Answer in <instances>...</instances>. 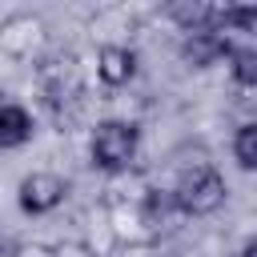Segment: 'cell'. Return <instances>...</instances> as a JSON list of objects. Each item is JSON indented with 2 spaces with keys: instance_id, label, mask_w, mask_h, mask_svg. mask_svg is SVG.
Listing matches in <instances>:
<instances>
[{
  "instance_id": "9c48e42d",
  "label": "cell",
  "mask_w": 257,
  "mask_h": 257,
  "mask_svg": "<svg viewBox=\"0 0 257 257\" xmlns=\"http://www.w3.org/2000/svg\"><path fill=\"white\" fill-rule=\"evenodd\" d=\"M233 157L241 169H257V120L241 124L237 137H233Z\"/></svg>"
},
{
  "instance_id": "3957f363",
  "label": "cell",
  "mask_w": 257,
  "mask_h": 257,
  "mask_svg": "<svg viewBox=\"0 0 257 257\" xmlns=\"http://www.w3.org/2000/svg\"><path fill=\"white\" fill-rule=\"evenodd\" d=\"M64 197H68V185H64V177H60V173L36 169V173H28V177L20 181V209H24V213H32V217L60 209V205H64Z\"/></svg>"
},
{
  "instance_id": "52a82bcc",
  "label": "cell",
  "mask_w": 257,
  "mask_h": 257,
  "mask_svg": "<svg viewBox=\"0 0 257 257\" xmlns=\"http://www.w3.org/2000/svg\"><path fill=\"white\" fill-rule=\"evenodd\" d=\"M181 52H185V60H189L193 68H209V64H217L221 56H233V52H229V40H225L221 32H193Z\"/></svg>"
},
{
  "instance_id": "5b68a950",
  "label": "cell",
  "mask_w": 257,
  "mask_h": 257,
  "mask_svg": "<svg viewBox=\"0 0 257 257\" xmlns=\"http://www.w3.org/2000/svg\"><path fill=\"white\" fill-rule=\"evenodd\" d=\"M96 76L104 88H124L137 76V52L124 44H104L96 52Z\"/></svg>"
},
{
  "instance_id": "4fadbf2b",
  "label": "cell",
  "mask_w": 257,
  "mask_h": 257,
  "mask_svg": "<svg viewBox=\"0 0 257 257\" xmlns=\"http://www.w3.org/2000/svg\"><path fill=\"white\" fill-rule=\"evenodd\" d=\"M241 257H257V241H249V245L241 249Z\"/></svg>"
},
{
  "instance_id": "7c38bea8",
  "label": "cell",
  "mask_w": 257,
  "mask_h": 257,
  "mask_svg": "<svg viewBox=\"0 0 257 257\" xmlns=\"http://www.w3.org/2000/svg\"><path fill=\"white\" fill-rule=\"evenodd\" d=\"M56 257H96V249L88 241H60L56 245Z\"/></svg>"
},
{
  "instance_id": "8fae6325",
  "label": "cell",
  "mask_w": 257,
  "mask_h": 257,
  "mask_svg": "<svg viewBox=\"0 0 257 257\" xmlns=\"http://www.w3.org/2000/svg\"><path fill=\"white\" fill-rule=\"evenodd\" d=\"M8 257H56V245H44V241H24V245H16Z\"/></svg>"
},
{
  "instance_id": "7a4b0ae2",
  "label": "cell",
  "mask_w": 257,
  "mask_h": 257,
  "mask_svg": "<svg viewBox=\"0 0 257 257\" xmlns=\"http://www.w3.org/2000/svg\"><path fill=\"white\" fill-rule=\"evenodd\" d=\"M141 149V133L128 120H100L92 128V165L104 173H120L137 161Z\"/></svg>"
},
{
  "instance_id": "8992f818",
  "label": "cell",
  "mask_w": 257,
  "mask_h": 257,
  "mask_svg": "<svg viewBox=\"0 0 257 257\" xmlns=\"http://www.w3.org/2000/svg\"><path fill=\"white\" fill-rule=\"evenodd\" d=\"M217 16H221L217 4H201V0H173L169 4V20L181 24L189 36L193 32H217Z\"/></svg>"
},
{
  "instance_id": "277c9868",
  "label": "cell",
  "mask_w": 257,
  "mask_h": 257,
  "mask_svg": "<svg viewBox=\"0 0 257 257\" xmlns=\"http://www.w3.org/2000/svg\"><path fill=\"white\" fill-rule=\"evenodd\" d=\"M40 36H44V20H40V16H28V12L8 16V20L0 24V48H4L8 56H28V52L40 44Z\"/></svg>"
},
{
  "instance_id": "30bf717a",
  "label": "cell",
  "mask_w": 257,
  "mask_h": 257,
  "mask_svg": "<svg viewBox=\"0 0 257 257\" xmlns=\"http://www.w3.org/2000/svg\"><path fill=\"white\" fill-rule=\"evenodd\" d=\"M233 80H237V88L257 92V48L233 52Z\"/></svg>"
},
{
  "instance_id": "6da1fadb",
  "label": "cell",
  "mask_w": 257,
  "mask_h": 257,
  "mask_svg": "<svg viewBox=\"0 0 257 257\" xmlns=\"http://www.w3.org/2000/svg\"><path fill=\"white\" fill-rule=\"evenodd\" d=\"M225 177L213 169V165H197V169H189L181 181H177V189H173V205L181 209V213H189V217H209V213H217L221 205H225Z\"/></svg>"
},
{
  "instance_id": "ba28073f",
  "label": "cell",
  "mask_w": 257,
  "mask_h": 257,
  "mask_svg": "<svg viewBox=\"0 0 257 257\" xmlns=\"http://www.w3.org/2000/svg\"><path fill=\"white\" fill-rule=\"evenodd\" d=\"M32 141V116L20 104H0V149H20Z\"/></svg>"
}]
</instances>
